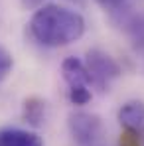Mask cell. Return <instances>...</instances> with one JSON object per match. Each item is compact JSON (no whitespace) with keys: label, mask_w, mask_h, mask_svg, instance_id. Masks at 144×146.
I'll list each match as a JSON object with an SVG mask.
<instances>
[{"label":"cell","mask_w":144,"mask_h":146,"mask_svg":"<svg viewBox=\"0 0 144 146\" xmlns=\"http://www.w3.org/2000/svg\"><path fill=\"white\" fill-rule=\"evenodd\" d=\"M0 146H44L36 132L22 128H4L0 130Z\"/></svg>","instance_id":"7"},{"label":"cell","mask_w":144,"mask_h":146,"mask_svg":"<svg viewBox=\"0 0 144 146\" xmlns=\"http://www.w3.org/2000/svg\"><path fill=\"white\" fill-rule=\"evenodd\" d=\"M61 73H63V79L67 81V85H93L91 83V75L85 67V61L77 59V57H67L63 63H61Z\"/></svg>","instance_id":"6"},{"label":"cell","mask_w":144,"mask_h":146,"mask_svg":"<svg viewBox=\"0 0 144 146\" xmlns=\"http://www.w3.org/2000/svg\"><path fill=\"white\" fill-rule=\"evenodd\" d=\"M120 146H144V136L124 130L120 134Z\"/></svg>","instance_id":"10"},{"label":"cell","mask_w":144,"mask_h":146,"mask_svg":"<svg viewBox=\"0 0 144 146\" xmlns=\"http://www.w3.org/2000/svg\"><path fill=\"white\" fill-rule=\"evenodd\" d=\"M117 24L126 34L134 49H144V12L138 10H126L124 6L115 12Z\"/></svg>","instance_id":"4"},{"label":"cell","mask_w":144,"mask_h":146,"mask_svg":"<svg viewBox=\"0 0 144 146\" xmlns=\"http://www.w3.org/2000/svg\"><path fill=\"white\" fill-rule=\"evenodd\" d=\"M30 36L46 48H63L85 34V20L79 12L59 4L38 8L28 24Z\"/></svg>","instance_id":"1"},{"label":"cell","mask_w":144,"mask_h":146,"mask_svg":"<svg viewBox=\"0 0 144 146\" xmlns=\"http://www.w3.org/2000/svg\"><path fill=\"white\" fill-rule=\"evenodd\" d=\"M69 132L77 146H95L103 132V122L93 113L77 111L69 115Z\"/></svg>","instance_id":"3"},{"label":"cell","mask_w":144,"mask_h":146,"mask_svg":"<svg viewBox=\"0 0 144 146\" xmlns=\"http://www.w3.org/2000/svg\"><path fill=\"white\" fill-rule=\"evenodd\" d=\"M69 101L73 105H87L91 101L89 85H73V87H69Z\"/></svg>","instance_id":"9"},{"label":"cell","mask_w":144,"mask_h":146,"mask_svg":"<svg viewBox=\"0 0 144 146\" xmlns=\"http://www.w3.org/2000/svg\"><path fill=\"white\" fill-rule=\"evenodd\" d=\"M119 119L120 126L128 132L144 136V103L142 101H128L119 109Z\"/></svg>","instance_id":"5"},{"label":"cell","mask_w":144,"mask_h":146,"mask_svg":"<svg viewBox=\"0 0 144 146\" xmlns=\"http://www.w3.org/2000/svg\"><path fill=\"white\" fill-rule=\"evenodd\" d=\"M85 67H87V71L91 75V83L97 85L101 91H105L111 85V81H115L122 73L120 65L117 63V59L111 57L103 49H89L87 51Z\"/></svg>","instance_id":"2"},{"label":"cell","mask_w":144,"mask_h":146,"mask_svg":"<svg viewBox=\"0 0 144 146\" xmlns=\"http://www.w3.org/2000/svg\"><path fill=\"white\" fill-rule=\"evenodd\" d=\"M24 119L32 126H42L46 121V103L38 97H30L24 101Z\"/></svg>","instance_id":"8"},{"label":"cell","mask_w":144,"mask_h":146,"mask_svg":"<svg viewBox=\"0 0 144 146\" xmlns=\"http://www.w3.org/2000/svg\"><path fill=\"white\" fill-rule=\"evenodd\" d=\"M10 69H12V55L4 48H0V81L10 73Z\"/></svg>","instance_id":"11"},{"label":"cell","mask_w":144,"mask_h":146,"mask_svg":"<svg viewBox=\"0 0 144 146\" xmlns=\"http://www.w3.org/2000/svg\"><path fill=\"white\" fill-rule=\"evenodd\" d=\"M95 2L101 8L109 10V12H117V10H120V8L126 4V0H95Z\"/></svg>","instance_id":"12"},{"label":"cell","mask_w":144,"mask_h":146,"mask_svg":"<svg viewBox=\"0 0 144 146\" xmlns=\"http://www.w3.org/2000/svg\"><path fill=\"white\" fill-rule=\"evenodd\" d=\"M24 2V6H30V8H34V6H40L44 0H22Z\"/></svg>","instance_id":"13"}]
</instances>
